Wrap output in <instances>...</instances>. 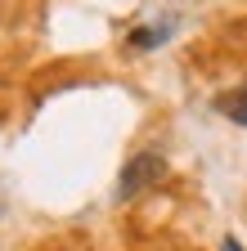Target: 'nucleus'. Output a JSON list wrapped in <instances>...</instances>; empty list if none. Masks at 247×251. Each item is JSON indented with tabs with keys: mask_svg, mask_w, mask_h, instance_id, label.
<instances>
[{
	"mask_svg": "<svg viewBox=\"0 0 247 251\" xmlns=\"http://www.w3.org/2000/svg\"><path fill=\"white\" fill-rule=\"evenodd\" d=\"M166 175V162L158 152H139V157H131L126 162V171H121V179H117V198H139L144 188H153Z\"/></svg>",
	"mask_w": 247,
	"mask_h": 251,
	"instance_id": "1",
	"label": "nucleus"
},
{
	"mask_svg": "<svg viewBox=\"0 0 247 251\" xmlns=\"http://www.w3.org/2000/svg\"><path fill=\"white\" fill-rule=\"evenodd\" d=\"M216 108H220L229 121L247 126V85H243V90H229V94H220V99H216Z\"/></svg>",
	"mask_w": 247,
	"mask_h": 251,
	"instance_id": "2",
	"label": "nucleus"
},
{
	"mask_svg": "<svg viewBox=\"0 0 247 251\" xmlns=\"http://www.w3.org/2000/svg\"><path fill=\"white\" fill-rule=\"evenodd\" d=\"M162 36H166V31H148V27H144V31H135V36H131V45H139V50H148V45H158Z\"/></svg>",
	"mask_w": 247,
	"mask_h": 251,
	"instance_id": "3",
	"label": "nucleus"
},
{
	"mask_svg": "<svg viewBox=\"0 0 247 251\" xmlns=\"http://www.w3.org/2000/svg\"><path fill=\"white\" fill-rule=\"evenodd\" d=\"M220 251H243V247H238L234 238H225V242H220Z\"/></svg>",
	"mask_w": 247,
	"mask_h": 251,
	"instance_id": "4",
	"label": "nucleus"
}]
</instances>
